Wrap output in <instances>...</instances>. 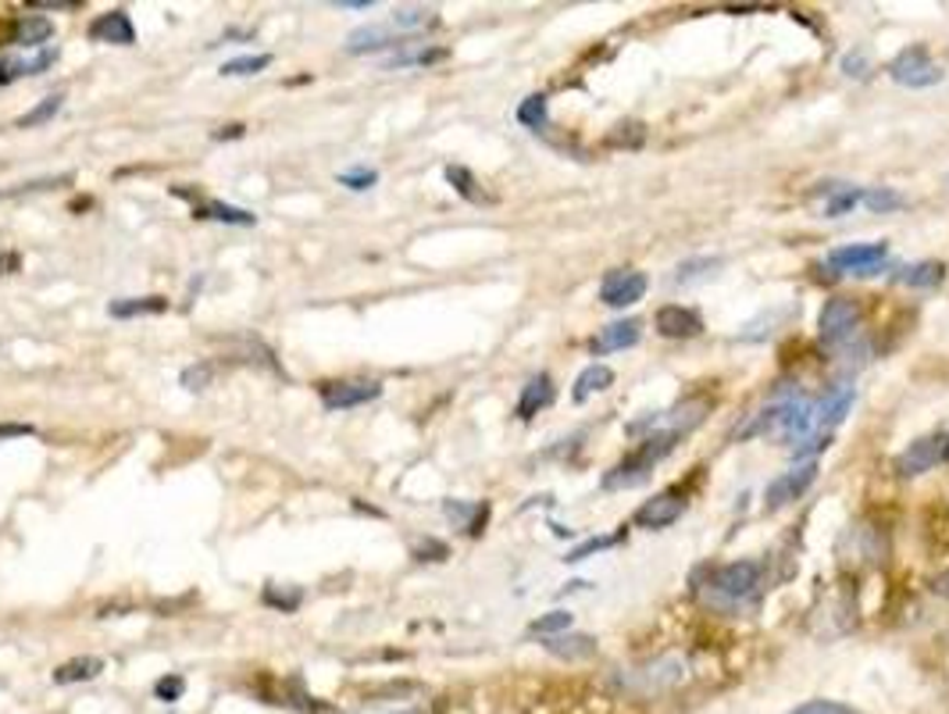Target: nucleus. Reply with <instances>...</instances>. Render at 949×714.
<instances>
[{
	"instance_id": "11",
	"label": "nucleus",
	"mask_w": 949,
	"mask_h": 714,
	"mask_svg": "<svg viewBox=\"0 0 949 714\" xmlns=\"http://www.w3.org/2000/svg\"><path fill=\"white\" fill-rule=\"evenodd\" d=\"M57 57H62V51H57L54 43H47V47H40L25 57H0V86H8L22 76H43L47 68H54Z\"/></svg>"
},
{
	"instance_id": "4",
	"label": "nucleus",
	"mask_w": 949,
	"mask_h": 714,
	"mask_svg": "<svg viewBox=\"0 0 949 714\" xmlns=\"http://www.w3.org/2000/svg\"><path fill=\"white\" fill-rule=\"evenodd\" d=\"M900 86H911V90H922V86H936L942 79V68L931 62V54L925 47H907L896 54L893 68H889Z\"/></svg>"
},
{
	"instance_id": "13",
	"label": "nucleus",
	"mask_w": 949,
	"mask_h": 714,
	"mask_svg": "<svg viewBox=\"0 0 949 714\" xmlns=\"http://www.w3.org/2000/svg\"><path fill=\"white\" fill-rule=\"evenodd\" d=\"M657 333H660V336H671V339L700 336V333H703V319H700L693 308L668 304V308L657 311Z\"/></svg>"
},
{
	"instance_id": "47",
	"label": "nucleus",
	"mask_w": 949,
	"mask_h": 714,
	"mask_svg": "<svg viewBox=\"0 0 949 714\" xmlns=\"http://www.w3.org/2000/svg\"><path fill=\"white\" fill-rule=\"evenodd\" d=\"M400 714H422V711H400Z\"/></svg>"
},
{
	"instance_id": "21",
	"label": "nucleus",
	"mask_w": 949,
	"mask_h": 714,
	"mask_svg": "<svg viewBox=\"0 0 949 714\" xmlns=\"http://www.w3.org/2000/svg\"><path fill=\"white\" fill-rule=\"evenodd\" d=\"M165 311H168L165 297H125L108 304L111 319H139V314H165Z\"/></svg>"
},
{
	"instance_id": "32",
	"label": "nucleus",
	"mask_w": 949,
	"mask_h": 714,
	"mask_svg": "<svg viewBox=\"0 0 949 714\" xmlns=\"http://www.w3.org/2000/svg\"><path fill=\"white\" fill-rule=\"evenodd\" d=\"M517 122L528 125V129H543L546 125V97L543 93L525 97L522 108H517Z\"/></svg>"
},
{
	"instance_id": "25",
	"label": "nucleus",
	"mask_w": 949,
	"mask_h": 714,
	"mask_svg": "<svg viewBox=\"0 0 949 714\" xmlns=\"http://www.w3.org/2000/svg\"><path fill=\"white\" fill-rule=\"evenodd\" d=\"M433 25H439V19H436V11H428V8H400L390 19V29H404V33H418V29H433Z\"/></svg>"
},
{
	"instance_id": "15",
	"label": "nucleus",
	"mask_w": 949,
	"mask_h": 714,
	"mask_svg": "<svg viewBox=\"0 0 949 714\" xmlns=\"http://www.w3.org/2000/svg\"><path fill=\"white\" fill-rule=\"evenodd\" d=\"M51 36H54L51 19H43V14H22V19H14L8 43H19V47L33 51V47H47Z\"/></svg>"
},
{
	"instance_id": "19",
	"label": "nucleus",
	"mask_w": 949,
	"mask_h": 714,
	"mask_svg": "<svg viewBox=\"0 0 949 714\" xmlns=\"http://www.w3.org/2000/svg\"><path fill=\"white\" fill-rule=\"evenodd\" d=\"M554 400V382H550V376H532L528 379V386L522 390V400H517V419L522 422H528V419H536V414L550 404Z\"/></svg>"
},
{
	"instance_id": "24",
	"label": "nucleus",
	"mask_w": 949,
	"mask_h": 714,
	"mask_svg": "<svg viewBox=\"0 0 949 714\" xmlns=\"http://www.w3.org/2000/svg\"><path fill=\"white\" fill-rule=\"evenodd\" d=\"M447 57V51H436V47H425V43H407V47H400L390 62H386V68H407V65H433V62H443Z\"/></svg>"
},
{
	"instance_id": "42",
	"label": "nucleus",
	"mask_w": 949,
	"mask_h": 714,
	"mask_svg": "<svg viewBox=\"0 0 949 714\" xmlns=\"http://www.w3.org/2000/svg\"><path fill=\"white\" fill-rule=\"evenodd\" d=\"M842 68H846V76H853V79H860V76H868V57L860 54V51H853V54H846V62H842Z\"/></svg>"
},
{
	"instance_id": "9",
	"label": "nucleus",
	"mask_w": 949,
	"mask_h": 714,
	"mask_svg": "<svg viewBox=\"0 0 949 714\" xmlns=\"http://www.w3.org/2000/svg\"><path fill=\"white\" fill-rule=\"evenodd\" d=\"M646 276L643 271H632V268H617V271H611L607 279H603V286H600V300L603 304H611V308H628V304H636V300L646 293Z\"/></svg>"
},
{
	"instance_id": "3",
	"label": "nucleus",
	"mask_w": 949,
	"mask_h": 714,
	"mask_svg": "<svg viewBox=\"0 0 949 714\" xmlns=\"http://www.w3.org/2000/svg\"><path fill=\"white\" fill-rule=\"evenodd\" d=\"M949 461V433H931L914 439L907 450L896 457V471L903 479H914V476H925V471L939 468Z\"/></svg>"
},
{
	"instance_id": "29",
	"label": "nucleus",
	"mask_w": 949,
	"mask_h": 714,
	"mask_svg": "<svg viewBox=\"0 0 949 714\" xmlns=\"http://www.w3.org/2000/svg\"><path fill=\"white\" fill-rule=\"evenodd\" d=\"M896 279L907 282V286H936V282H942V265H939V261L907 265V268H900Z\"/></svg>"
},
{
	"instance_id": "27",
	"label": "nucleus",
	"mask_w": 949,
	"mask_h": 714,
	"mask_svg": "<svg viewBox=\"0 0 949 714\" xmlns=\"http://www.w3.org/2000/svg\"><path fill=\"white\" fill-rule=\"evenodd\" d=\"M447 179H450V186H454L457 193H461L465 200H471V204H485V200H489V197L479 190V179H474L468 168L450 165V168H447Z\"/></svg>"
},
{
	"instance_id": "26",
	"label": "nucleus",
	"mask_w": 949,
	"mask_h": 714,
	"mask_svg": "<svg viewBox=\"0 0 949 714\" xmlns=\"http://www.w3.org/2000/svg\"><path fill=\"white\" fill-rule=\"evenodd\" d=\"M265 604L282 611V614H293L300 604H304V593H300L297 585H276V582H268V585H265Z\"/></svg>"
},
{
	"instance_id": "30",
	"label": "nucleus",
	"mask_w": 949,
	"mask_h": 714,
	"mask_svg": "<svg viewBox=\"0 0 949 714\" xmlns=\"http://www.w3.org/2000/svg\"><path fill=\"white\" fill-rule=\"evenodd\" d=\"M271 65V54H247V57H233V62L222 65V76L236 79V76H257Z\"/></svg>"
},
{
	"instance_id": "1",
	"label": "nucleus",
	"mask_w": 949,
	"mask_h": 714,
	"mask_svg": "<svg viewBox=\"0 0 949 714\" xmlns=\"http://www.w3.org/2000/svg\"><path fill=\"white\" fill-rule=\"evenodd\" d=\"M682 679H685V665L679 657H650V661H639L632 668H617L607 685L617 696L650 700V696L674 690Z\"/></svg>"
},
{
	"instance_id": "38",
	"label": "nucleus",
	"mask_w": 949,
	"mask_h": 714,
	"mask_svg": "<svg viewBox=\"0 0 949 714\" xmlns=\"http://www.w3.org/2000/svg\"><path fill=\"white\" fill-rule=\"evenodd\" d=\"M186 693V679L182 676H161L154 682V696L165 700V704H171V700H179Z\"/></svg>"
},
{
	"instance_id": "7",
	"label": "nucleus",
	"mask_w": 949,
	"mask_h": 714,
	"mask_svg": "<svg viewBox=\"0 0 949 714\" xmlns=\"http://www.w3.org/2000/svg\"><path fill=\"white\" fill-rule=\"evenodd\" d=\"M889 257L885 243H850V247H839L828 254V265L839 271H853V276H874Z\"/></svg>"
},
{
	"instance_id": "46",
	"label": "nucleus",
	"mask_w": 949,
	"mask_h": 714,
	"mask_svg": "<svg viewBox=\"0 0 949 714\" xmlns=\"http://www.w3.org/2000/svg\"><path fill=\"white\" fill-rule=\"evenodd\" d=\"M936 593H942V596H949V571L942 579H936Z\"/></svg>"
},
{
	"instance_id": "12",
	"label": "nucleus",
	"mask_w": 949,
	"mask_h": 714,
	"mask_svg": "<svg viewBox=\"0 0 949 714\" xmlns=\"http://www.w3.org/2000/svg\"><path fill=\"white\" fill-rule=\"evenodd\" d=\"M90 40L93 43H114V47H133L136 43V29H133V19L114 8L108 14H97V19L90 22Z\"/></svg>"
},
{
	"instance_id": "41",
	"label": "nucleus",
	"mask_w": 949,
	"mask_h": 714,
	"mask_svg": "<svg viewBox=\"0 0 949 714\" xmlns=\"http://www.w3.org/2000/svg\"><path fill=\"white\" fill-rule=\"evenodd\" d=\"M611 543H614V539H607V536H596V539H589V543H582V547H574V550H571V554L565 557V561H571V565H574V561H582V557H589V554H593V550H603V547H611Z\"/></svg>"
},
{
	"instance_id": "5",
	"label": "nucleus",
	"mask_w": 949,
	"mask_h": 714,
	"mask_svg": "<svg viewBox=\"0 0 949 714\" xmlns=\"http://www.w3.org/2000/svg\"><path fill=\"white\" fill-rule=\"evenodd\" d=\"M825 343H846L857 328H860V308L850 297H836L822 308V319H817Z\"/></svg>"
},
{
	"instance_id": "45",
	"label": "nucleus",
	"mask_w": 949,
	"mask_h": 714,
	"mask_svg": "<svg viewBox=\"0 0 949 714\" xmlns=\"http://www.w3.org/2000/svg\"><path fill=\"white\" fill-rule=\"evenodd\" d=\"M339 8H350V11H368L371 0H336Z\"/></svg>"
},
{
	"instance_id": "20",
	"label": "nucleus",
	"mask_w": 949,
	"mask_h": 714,
	"mask_svg": "<svg viewBox=\"0 0 949 714\" xmlns=\"http://www.w3.org/2000/svg\"><path fill=\"white\" fill-rule=\"evenodd\" d=\"M193 219H214V222H225V225H254L257 214L233 208V204H222V200H200V204H193Z\"/></svg>"
},
{
	"instance_id": "10",
	"label": "nucleus",
	"mask_w": 949,
	"mask_h": 714,
	"mask_svg": "<svg viewBox=\"0 0 949 714\" xmlns=\"http://www.w3.org/2000/svg\"><path fill=\"white\" fill-rule=\"evenodd\" d=\"M682 511H685V497L679 490H668V493H657V497L646 500L632 522H636L639 528H665L671 522H679Z\"/></svg>"
},
{
	"instance_id": "37",
	"label": "nucleus",
	"mask_w": 949,
	"mask_h": 714,
	"mask_svg": "<svg viewBox=\"0 0 949 714\" xmlns=\"http://www.w3.org/2000/svg\"><path fill=\"white\" fill-rule=\"evenodd\" d=\"M714 268H717L714 257H696V261L679 265V276H674V282H693V279H703V276H711Z\"/></svg>"
},
{
	"instance_id": "28",
	"label": "nucleus",
	"mask_w": 949,
	"mask_h": 714,
	"mask_svg": "<svg viewBox=\"0 0 949 714\" xmlns=\"http://www.w3.org/2000/svg\"><path fill=\"white\" fill-rule=\"evenodd\" d=\"M62 104H65V97H62V93H54V97H43L40 104H36L33 111H25L22 119L14 122V125H19V129H36V125H47V122L54 119V114L62 111Z\"/></svg>"
},
{
	"instance_id": "23",
	"label": "nucleus",
	"mask_w": 949,
	"mask_h": 714,
	"mask_svg": "<svg viewBox=\"0 0 949 714\" xmlns=\"http://www.w3.org/2000/svg\"><path fill=\"white\" fill-rule=\"evenodd\" d=\"M611 382H614V371H611V368H603V365L585 368L582 376H579V382H574V390H571L574 404H585L589 397L600 393V390H607Z\"/></svg>"
},
{
	"instance_id": "2",
	"label": "nucleus",
	"mask_w": 949,
	"mask_h": 714,
	"mask_svg": "<svg viewBox=\"0 0 949 714\" xmlns=\"http://www.w3.org/2000/svg\"><path fill=\"white\" fill-rule=\"evenodd\" d=\"M679 436H682L679 428H668V433H660V436H654L650 443H643L639 454H632L628 461L617 465L611 476L603 479V486H607V490H625V486L643 482L646 476H650V468L660 461V457L671 454V447L679 443Z\"/></svg>"
},
{
	"instance_id": "14",
	"label": "nucleus",
	"mask_w": 949,
	"mask_h": 714,
	"mask_svg": "<svg viewBox=\"0 0 949 714\" xmlns=\"http://www.w3.org/2000/svg\"><path fill=\"white\" fill-rule=\"evenodd\" d=\"M757 579H760V568H757L753 561H732V565H725V568H717L714 585H717V593L739 600V596H750Z\"/></svg>"
},
{
	"instance_id": "16",
	"label": "nucleus",
	"mask_w": 949,
	"mask_h": 714,
	"mask_svg": "<svg viewBox=\"0 0 949 714\" xmlns=\"http://www.w3.org/2000/svg\"><path fill=\"white\" fill-rule=\"evenodd\" d=\"M343 47H347V54H376L386 47H397V40L390 25H361L347 36Z\"/></svg>"
},
{
	"instance_id": "22",
	"label": "nucleus",
	"mask_w": 949,
	"mask_h": 714,
	"mask_svg": "<svg viewBox=\"0 0 949 714\" xmlns=\"http://www.w3.org/2000/svg\"><path fill=\"white\" fill-rule=\"evenodd\" d=\"M104 671L100 657H76V661H65L62 668H54V682L57 685H71V682H90Z\"/></svg>"
},
{
	"instance_id": "39",
	"label": "nucleus",
	"mask_w": 949,
	"mask_h": 714,
	"mask_svg": "<svg viewBox=\"0 0 949 714\" xmlns=\"http://www.w3.org/2000/svg\"><path fill=\"white\" fill-rule=\"evenodd\" d=\"M857 200H864V204L874 208V211H893V208L903 204V197L889 193V190H868V193H857Z\"/></svg>"
},
{
	"instance_id": "6",
	"label": "nucleus",
	"mask_w": 949,
	"mask_h": 714,
	"mask_svg": "<svg viewBox=\"0 0 949 714\" xmlns=\"http://www.w3.org/2000/svg\"><path fill=\"white\" fill-rule=\"evenodd\" d=\"M325 411H350L371 404V400L382 397V382H365V379H350V382H322L319 386Z\"/></svg>"
},
{
	"instance_id": "17",
	"label": "nucleus",
	"mask_w": 949,
	"mask_h": 714,
	"mask_svg": "<svg viewBox=\"0 0 949 714\" xmlns=\"http://www.w3.org/2000/svg\"><path fill=\"white\" fill-rule=\"evenodd\" d=\"M543 647L550 650L554 657H560V661H589V657L596 654V639L593 636H546Z\"/></svg>"
},
{
	"instance_id": "35",
	"label": "nucleus",
	"mask_w": 949,
	"mask_h": 714,
	"mask_svg": "<svg viewBox=\"0 0 949 714\" xmlns=\"http://www.w3.org/2000/svg\"><path fill=\"white\" fill-rule=\"evenodd\" d=\"M789 714H860V711H853L850 704H839V700H825V696H817V700H807V704L793 707Z\"/></svg>"
},
{
	"instance_id": "43",
	"label": "nucleus",
	"mask_w": 949,
	"mask_h": 714,
	"mask_svg": "<svg viewBox=\"0 0 949 714\" xmlns=\"http://www.w3.org/2000/svg\"><path fill=\"white\" fill-rule=\"evenodd\" d=\"M33 425H19V422H4L0 425V439H19V436H33Z\"/></svg>"
},
{
	"instance_id": "8",
	"label": "nucleus",
	"mask_w": 949,
	"mask_h": 714,
	"mask_svg": "<svg viewBox=\"0 0 949 714\" xmlns=\"http://www.w3.org/2000/svg\"><path fill=\"white\" fill-rule=\"evenodd\" d=\"M817 479V461H807V465H796L793 471H782L779 479H774L768 486V507H782V504H793V500H800L803 493L811 490Z\"/></svg>"
},
{
	"instance_id": "40",
	"label": "nucleus",
	"mask_w": 949,
	"mask_h": 714,
	"mask_svg": "<svg viewBox=\"0 0 949 714\" xmlns=\"http://www.w3.org/2000/svg\"><path fill=\"white\" fill-rule=\"evenodd\" d=\"M25 8H33V11H79L82 0H29Z\"/></svg>"
},
{
	"instance_id": "33",
	"label": "nucleus",
	"mask_w": 949,
	"mask_h": 714,
	"mask_svg": "<svg viewBox=\"0 0 949 714\" xmlns=\"http://www.w3.org/2000/svg\"><path fill=\"white\" fill-rule=\"evenodd\" d=\"M211 379H214V361H197L190 368H182V386H186V390H193V393L208 390Z\"/></svg>"
},
{
	"instance_id": "44",
	"label": "nucleus",
	"mask_w": 949,
	"mask_h": 714,
	"mask_svg": "<svg viewBox=\"0 0 949 714\" xmlns=\"http://www.w3.org/2000/svg\"><path fill=\"white\" fill-rule=\"evenodd\" d=\"M14 268H19V254H0V276H8Z\"/></svg>"
},
{
	"instance_id": "18",
	"label": "nucleus",
	"mask_w": 949,
	"mask_h": 714,
	"mask_svg": "<svg viewBox=\"0 0 949 714\" xmlns=\"http://www.w3.org/2000/svg\"><path fill=\"white\" fill-rule=\"evenodd\" d=\"M639 333H643V325H639L636 319H622V322H614V325H607V328H603V333L593 339V354L625 350V347H632V343L639 339Z\"/></svg>"
},
{
	"instance_id": "31",
	"label": "nucleus",
	"mask_w": 949,
	"mask_h": 714,
	"mask_svg": "<svg viewBox=\"0 0 949 714\" xmlns=\"http://www.w3.org/2000/svg\"><path fill=\"white\" fill-rule=\"evenodd\" d=\"M443 511H447L454 522H461L471 536H479V525L485 522V507H479V504L471 507V504H457V500H447V504H443Z\"/></svg>"
},
{
	"instance_id": "34",
	"label": "nucleus",
	"mask_w": 949,
	"mask_h": 714,
	"mask_svg": "<svg viewBox=\"0 0 949 714\" xmlns=\"http://www.w3.org/2000/svg\"><path fill=\"white\" fill-rule=\"evenodd\" d=\"M336 179H339V186H347V190H357V193H361V190H371V186L379 182V171H376V168H365V165H361V168L339 171Z\"/></svg>"
},
{
	"instance_id": "36",
	"label": "nucleus",
	"mask_w": 949,
	"mask_h": 714,
	"mask_svg": "<svg viewBox=\"0 0 949 714\" xmlns=\"http://www.w3.org/2000/svg\"><path fill=\"white\" fill-rule=\"evenodd\" d=\"M571 625V614L568 611H550V614H543V618H536L532 622V628L528 633H536V636H546V633H560V628H568Z\"/></svg>"
}]
</instances>
